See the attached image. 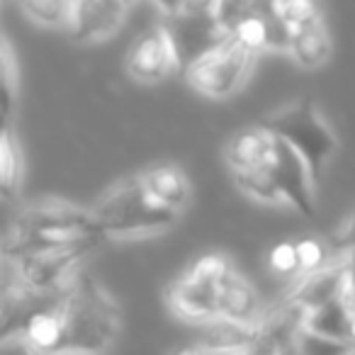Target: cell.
I'll use <instances>...</instances> for the list:
<instances>
[{"label": "cell", "instance_id": "obj_27", "mask_svg": "<svg viewBox=\"0 0 355 355\" xmlns=\"http://www.w3.org/2000/svg\"><path fill=\"white\" fill-rule=\"evenodd\" d=\"M272 272L282 277H300V256H297V241H280L270 251Z\"/></svg>", "mask_w": 355, "mask_h": 355}, {"label": "cell", "instance_id": "obj_11", "mask_svg": "<svg viewBox=\"0 0 355 355\" xmlns=\"http://www.w3.org/2000/svg\"><path fill=\"white\" fill-rule=\"evenodd\" d=\"M127 0H76L73 17L69 22V35L73 42L90 44L110 37L124 22Z\"/></svg>", "mask_w": 355, "mask_h": 355}, {"label": "cell", "instance_id": "obj_30", "mask_svg": "<svg viewBox=\"0 0 355 355\" xmlns=\"http://www.w3.org/2000/svg\"><path fill=\"white\" fill-rule=\"evenodd\" d=\"M340 261H343L345 272V297H348V302L355 309V248L340 253Z\"/></svg>", "mask_w": 355, "mask_h": 355}, {"label": "cell", "instance_id": "obj_8", "mask_svg": "<svg viewBox=\"0 0 355 355\" xmlns=\"http://www.w3.org/2000/svg\"><path fill=\"white\" fill-rule=\"evenodd\" d=\"M127 73L132 76L137 83H161L175 69H180V59H178L175 44L171 40V32L166 25H156L151 30L141 32L129 46L127 59Z\"/></svg>", "mask_w": 355, "mask_h": 355}, {"label": "cell", "instance_id": "obj_22", "mask_svg": "<svg viewBox=\"0 0 355 355\" xmlns=\"http://www.w3.org/2000/svg\"><path fill=\"white\" fill-rule=\"evenodd\" d=\"M25 15L42 27H69L76 0H17Z\"/></svg>", "mask_w": 355, "mask_h": 355}, {"label": "cell", "instance_id": "obj_10", "mask_svg": "<svg viewBox=\"0 0 355 355\" xmlns=\"http://www.w3.org/2000/svg\"><path fill=\"white\" fill-rule=\"evenodd\" d=\"M268 166H270L272 178H275L277 188L285 198V205H292L304 217H314V175H311L302 153L287 141L277 139L275 156Z\"/></svg>", "mask_w": 355, "mask_h": 355}, {"label": "cell", "instance_id": "obj_28", "mask_svg": "<svg viewBox=\"0 0 355 355\" xmlns=\"http://www.w3.org/2000/svg\"><path fill=\"white\" fill-rule=\"evenodd\" d=\"M256 6V0H217V17L229 32L248 15Z\"/></svg>", "mask_w": 355, "mask_h": 355}, {"label": "cell", "instance_id": "obj_4", "mask_svg": "<svg viewBox=\"0 0 355 355\" xmlns=\"http://www.w3.org/2000/svg\"><path fill=\"white\" fill-rule=\"evenodd\" d=\"M261 124H266L277 139L287 141L292 148L302 153V158L309 166L314 180H319L329 158L338 148V139L324 122L316 105L311 100H297L287 107L272 112Z\"/></svg>", "mask_w": 355, "mask_h": 355}, {"label": "cell", "instance_id": "obj_5", "mask_svg": "<svg viewBox=\"0 0 355 355\" xmlns=\"http://www.w3.org/2000/svg\"><path fill=\"white\" fill-rule=\"evenodd\" d=\"M232 270L224 256H205L168 287V304L188 321H209L219 316L222 282Z\"/></svg>", "mask_w": 355, "mask_h": 355}, {"label": "cell", "instance_id": "obj_21", "mask_svg": "<svg viewBox=\"0 0 355 355\" xmlns=\"http://www.w3.org/2000/svg\"><path fill=\"white\" fill-rule=\"evenodd\" d=\"M232 175H234L236 188L241 190V193H246L248 198L258 200V202H266V205H285V198H282L275 178H272L270 166L232 173Z\"/></svg>", "mask_w": 355, "mask_h": 355}, {"label": "cell", "instance_id": "obj_15", "mask_svg": "<svg viewBox=\"0 0 355 355\" xmlns=\"http://www.w3.org/2000/svg\"><path fill=\"white\" fill-rule=\"evenodd\" d=\"M219 316L241 321V324H258L263 316L261 297L253 285L236 270H229L222 282V297H219Z\"/></svg>", "mask_w": 355, "mask_h": 355}, {"label": "cell", "instance_id": "obj_26", "mask_svg": "<svg viewBox=\"0 0 355 355\" xmlns=\"http://www.w3.org/2000/svg\"><path fill=\"white\" fill-rule=\"evenodd\" d=\"M275 10L290 30L321 17L319 0H275Z\"/></svg>", "mask_w": 355, "mask_h": 355}, {"label": "cell", "instance_id": "obj_25", "mask_svg": "<svg viewBox=\"0 0 355 355\" xmlns=\"http://www.w3.org/2000/svg\"><path fill=\"white\" fill-rule=\"evenodd\" d=\"M3 88H6V103H3V119L10 122L12 107L17 103V88H20V71L15 64V54H12V46L8 40H3Z\"/></svg>", "mask_w": 355, "mask_h": 355}, {"label": "cell", "instance_id": "obj_7", "mask_svg": "<svg viewBox=\"0 0 355 355\" xmlns=\"http://www.w3.org/2000/svg\"><path fill=\"white\" fill-rule=\"evenodd\" d=\"M103 239L105 236H90L80 239V241L59 243V246H49L30 253V256H22L17 261H10V258H6V261L12 263L17 277L25 285L37 287V290H64L78 277L76 275L78 263L88 253H93Z\"/></svg>", "mask_w": 355, "mask_h": 355}, {"label": "cell", "instance_id": "obj_13", "mask_svg": "<svg viewBox=\"0 0 355 355\" xmlns=\"http://www.w3.org/2000/svg\"><path fill=\"white\" fill-rule=\"evenodd\" d=\"M258 343V324H241V321L227 319V316H217L209 319L205 326L200 343L188 350H205V353H246V350H256Z\"/></svg>", "mask_w": 355, "mask_h": 355}, {"label": "cell", "instance_id": "obj_6", "mask_svg": "<svg viewBox=\"0 0 355 355\" xmlns=\"http://www.w3.org/2000/svg\"><path fill=\"white\" fill-rule=\"evenodd\" d=\"M253 59H256V51H251L243 42L229 35L214 49H209L207 54L200 56L195 64L185 69L188 83L207 98H229L243 85Z\"/></svg>", "mask_w": 355, "mask_h": 355}, {"label": "cell", "instance_id": "obj_16", "mask_svg": "<svg viewBox=\"0 0 355 355\" xmlns=\"http://www.w3.org/2000/svg\"><path fill=\"white\" fill-rule=\"evenodd\" d=\"M287 51H290L292 59L302 69H319V66H324L331 56V35L324 25V17H316V20L295 27Z\"/></svg>", "mask_w": 355, "mask_h": 355}, {"label": "cell", "instance_id": "obj_1", "mask_svg": "<svg viewBox=\"0 0 355 355\" xmlns=\"http://www.w3.org/2000/svg\"><path fill=\"white\" fill-rule=\"evenodd\" d=\"M90 236H103L93 209H83L66 200H42L20 209L10 222L3 239V256L17 261L42 248Z\"/></svg>", "mask_w": 355, "mask_h": 355}, {"label": "cell", "instance_id": "obj_17", "mask_svg": "<svg viewBox=\"0 0 355 355\" xmlns=\"http://www.w3.org/2000/svg\"><path fill=\"white\" fill-rule=\"evenodd\" d=\"M61 338H64V302L37 311L17 336V340L27 350H40V353H59Z\"/></svg>", "mask_w": 355, "mask_h": 355}, {"label": "cell", "instance_id": "obj_19", "mask_svg": "<svg viewBox=\"0 0 355 355\" xmlns=\"http://www.w3.org/2000/svg\"><path fill=\"white\" fill-rule=\"evenodd\" d=\"M353 319H355V309L343 292V295L334 297V300L306 311V329L319 331V334L331 336V338L350 340L353 343Z\"/></svg>", "mask_w": 355, "mask_h": 355}, {"label": "cell", "instance_id": "obj_18", "mask_svg": "<svg viewBox=\"0 0 355 355\" xmlns=\"http://www.w3.org/2000/svg\"><path fill=\"white\" fill-rule=\"evenodd\" d=\"M141 180H144V188L148 190V195H151L158 205H163V207L180 212V209L188 205L190 183L180 168H175V166L151 168V171L141 173Z\"/></svg>", "mask_w": 355, "mask_h": 355}, {"label": "cell", "instance_id": "obj_31", "mask_svg": "<svg viewBox=\"0 0 355 355\" xmlns=\"http://www.w3.org/2000/svg\"><path fill=\"white\" fill-rule=\"evenodd\" d=\"M156 6L161 8L166 15H175V12H180L188 6V0H156Z\"/></svg>", "mask_w": 355, "mask_h": 355}, {"label": "cell", "instance_id": "obj_20", "mask_svg": "<svg viewBox=\"0 0 355 355\" xmlns=\"http://www.w3.org/2000/svg\"><path fill=\"white\" fill-rule=\"evenodd\" d=\"M22 183V148L17 141L12 124H3V137H0V190L8 200L20 190Z\"/></svg>", "mask_w": 355, "mask_h": 355}, {"label": "cell", "instance_id": "obj_29", "mask_svg": "<svg viewBox=\"0 0 355 355\" xmlns=\"http://www.w3.org/2000/svg\"><path fill=\"white\" fill-rule=\"evenodd\" d=\"M331 248H334L336 253H343V251L355 248V212L345 219L343 227H340L338 232H336V236L331 239Z\"/></svg>", "mask_w": 355, "mask_h": 355}, {"label": "cell", "instance_id": "obj_3", "mask_svg": "<svg viewBox=\"0 0 355 355\" xmlns=\"http://www.w3.org/2000/svg\"><path fill=\"white\" fill-rule=\"evenodd\" d=\"M93 214L105 239H137L171 229L180 212L158 205L144 188L141 175H137L110 188L93 207Z\"/></svg>", "mask_w": 355, "mask_h": 355}, {"label": "cell", "instance_id": "obj_24", "mask_svg": "<svg viewBox=\"0 0 355 355\" xmlns=\"http://www.w3.org/2000/svg\"><path fill=\"white\" fill-rule=\"evenodd\" d=\"M295 350L300 353H311V355H329V353H350L355 350V345L350 340H340V338H331V336H324L319 331L311 329H302V334L297 336Z\"/></svg>", "mask_w": 355, "mask_h": 355}, {"label": "cell", "instance_id": "obj_14", "mask_svg": "<svg viewBox=\"0 0 355 355\" xmlns=\"http://www.w3.org/2000/svg\"><path fill=\"white\" fill-rule=\"evenodd\" d=\"M343 292H345V272H343V261L338 258V261L321 268V270L300 275L297 285L292 287L290 297L309 311L314 306L324 304V302L334 300V297L343 295Z\"/></svg>", "mask_w": 355, "mask_h": 355}, {"label": "cell", "instance_id": "obj_12", "mask_svg": "<svg viewBox=\"0 0 355 355\" xmlns=\"http://www.w3.org/2000/svg\"><path fill=\"white\" fill-rule=\"evenodd\" d=\"M275 134L266 124H256V127L241 129L229 139V144L224 146V161L232 173L253 171V168L268 166L275 156Z\"/></svg>", "mask_w": 355, "mask_h": 355}, {"label": "cell", "instance_id": "obj_23", "mask_svg": "<svg viewBox=\"0 0 355 355\" xmlns=\"http://www.w3.org/2000/svg\"><path fill=\"white\" fill-rule=\"evenodd\" d=\"M331 253H336L331 248V241H321V239L306 236L297 241V256H300V275L304 272H316L321 268L331 266Z\"/></svg>", "mask_w": 355, "mask_h": 355}, {"label": "cell", "instance_id": "obj_32", "mask_svg": "<svg viewBox=\"0 0 355 355\" xmlns=\"http://www.w3.org/2000/svg\"><path fill=\"white\" fill-rule=\"evenodd\" d=\"M127 3H129V6H132V3H134V0H127Z\"/></svg>", "mask_w": 355, "mask_h": 355}, {"label": "cell", "instance_id": "obj_9", "mask_svg": "<svg viewBox=\"0 0 355 355\" xmlns=\"http://www.w3.org/2000/svg\"><path fill=\"white\" fill-rule=\"evenodd\" d=\"M166 27L175 44L180 69H188L200 56H205L232 35L219 22L217 12H175V15H166Z\"/></svg>", "mask_w": 355, "mask_h": 355}, {"label": "cell", "instance_id": "obj_2", "mask_svg": "<svg viewBox=\"0 0 355 355\" xmlns=\"http://www.w3.org/2000/svg\"><path fill=\"white\" fill-rule=\"evenodd\" d=\"M119 334V306L90 277H76L64 300V338L59 353H100Z\"/></svg>", "mask_w": 355, "mask_h": 355}]
</instances>
